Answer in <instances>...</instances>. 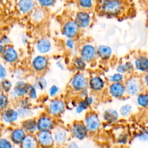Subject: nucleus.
<instances>
[{
	"instance_id": "58836bf2",
	"label": "nucleus",
	"mask_w": 148,
	"mask_h": 148,
	"mask_svg": "<svg viewBox=\"0 0 148 148\" xmlns=\"http://www.w3.org/2000/svg\"><path fill=\"white\" fill-rule=\"evenodd\" d=\"M132 111V106L129 105V104H126V105L122 106L119 109V115H121L122 117H128L131 114Z\"/></svg>"
},
{
	"instance_id": "473e14b6",
	"label": "nucleus",
	"mask_w": 148,
	"mask_h": 148,
	"mask_svg": "<svg viewBox=\"0 0 148 148\" xmlns=\"http://www.w3.org/2000/svg\"><path fill=\"white\" fill-rule=\"evenodd\" d=\"M17 111L18 112L19 118L21 119H25L27 118H31L34 116V111L31 108H26L18 107L17 108Z\"/></svg>"
},
{
	"instance_id": "f8f14e48",
	"label": "nucleus",
	"mask_w": 148,
	"mask_h": 148,
	"mask_svg": "<svg viewBox=\"0 0 148 148\" xmlns=\"http://www.w3.org/2000/svg\"><path fill=\"white\" fill-rule=\"evenodd\" d=\"M124 84L126 92L128 95L134 96V95H138L141 91V82H140V79L135 77H131L128 78Z\"/></svg>"
},
{
	"instance_id": "c85d7f7f",
	"label": "nucleus",
	"mask_w": 148,
	"mask_h": 148,
	"mask_svg": "<svg viewBox=\"0 0 148 148\" xmlns=\"http://www.w3.org/2000/svg\"><path fill=\"white\" fill-rule=\"evenodd\" d=\"M72 66L77 72H83L87 66V62L80 56H75L72 60Z\"/></svg>"
},
{
	"instance_id": "ea45409f",
	"label": "nucleus",
	"mask_w": 148,
	"mask_h": 148,
	"mask_svg": "<svg viewBox=\"0 0 148 148\" xmlns=\"http://www.w3.org/2000/svg\"><path fill=\"white\" fill-rule=\"evenodd\" d=\"M18 107L26 108H31L32 103L31 100L29 99L27 96L18 99Z\"/></svg>"
},
{
	"instance_id": "6ab92c4d",
	"label": "nucleus",
	"mask_w": 148,
	"mask_h": 148,
	"mask_svg": "<svg viewBox=\"0 0 148 148\" xmlns=\"http://www.w3.org/2000/svg\"><path fill=\"white\" fill-rule=\"evenodd\" d=\"M36 1L35 0H18L17 9L23 14H28L36 7Z\"/></svg>"
},
{
	"instance_id": "13d9d810",
	"label": "nucleus",
	"mask_w": 148,
	"mask_h": 148,
	"mask_svg": "<svg viewBox=\"0 0 148 148\" xmlns=\"http://www.w3.org/2000/svg\"><path fill=\"white\" fill-rule=\"evenodd\" d=\"M1 0H0V2H1Z\"/></svg>"
},
{
	"instance_id": "c756f323",
	"label": "nucleus",
	"mask_w": 148,
	"mask_h": 148,
	"mask_svg": "<svg viewBox=\"0 0 148 148\" xmlns=\"http://www.w3.org/2000/svg\"><path fill=\"white\" fill-rule=\"evenodd\" d=\"M38 91H44L48 86V82L46 78L43 76H38L36 78L33 84Z\"/></svg>"
},
{
	"instance_id": "864d4df0",
	"label": "nucleus",
	"mask_w": 148,
	"mask_h": 148,
	"mask_svg": "<svg viewBox=\"0 0 148 148\" xmlns=\"http://www.w3.org/2000/svg\"><path fill=\"white\" fill-rule=\"evenodd\" d=\"M21 40L22 42H23V43L24 45H26L27 44V43L28 42V39H27V37L26 36H22V38H21Z\"/></svg>"
},
{
	"instance_id": "cd10ccee",
	"label": "nucleus",
	"mask_w": 148,
	"mask_h": 148,
	"mask_svg": "<svg viewBox=\"0 0 148 148\" xmlns=\"http://www.w3.org/2000/svg\"><path fill=\"white\" fill-rule=\"evenodd\" d=\"M134 67L140 72L148 71V58L145 56H139L134 61Z\"/></svg>"
},
{
	"instance_id": "e433bc0d",
	"label": "nucleus",
	"mask_w": 148,
	"mask_h": 148,
	"mask_svg": "<svg viewBox=\"0 0 148 148\" xmlns=\"http://www.w3.org/2000/svg\"><path fill=\"white\" fill-rule=\"evenodd\" d=\"M137 101L140 106L147 108L148 107V95L144 93L139 94L137 96Z\"/></svg>"
},
{
	"instance_id": "79ce46f5",
	"label": "nucleus",
	"mask_w": 148,
	"mask_h": 148,
	"mask_svg": "<svg viewBox=\"0 0 148 148\" xmlns=\"http://www.w3.org/2000/svg\"><path fill=\"white\" fill-rule=\"evenodd\" d=\"M128 134L126 132H121L116 137V142L119 144H127L128 142Z\"/></svg>"
},
{
	"instance_id": "2f4dec72",
	"label": "nucleus",
	"mask_w": 148,
	"mask_h": 148,
	"mask_svg": "<svg viewBox=\"0 0 148 148\" xmlns=\"http://www.w3.org/2000/svg\"><path fill=\"white\" fill-rule=\"evenodd\" d=\"M133 69H134L133 64L130 62H127L126 63L119 64L116 68V72L122 74V75H125L127 72H130L132 70H133Z\"/></svg>"
},
{
	"instance_id": "a19ab883",
	"label": "nucleus",
	"mask_w": 148,
	"mask_h": 148,
	"mask_svg": "<svg viewBox=\"0 0 148 148\" xmlns=\"http://www.w3.org/2000/svg\"><path fill=\"white\" fill-rule=\"evenodd\" d=\"M27 97L31 101H35L38 98V90L33 85V84H30L28 91L27 93Z\"/></svg>"
},
{
	"instance_id": "aec40b11",
	"label": "nucleus",
	"mask_w": 148,
	"mask_h": 148,
	"mask_svg": "<svg viewBox=\"0 0 148 148\" xmlns=\"http://www.w3.org/2000/svg\"><path fill=\"white\" fill-rule=\"evenodd\" d=\"M36 49L40 54H47L52 49L51 42L47 38H41L36 42Z\"/></svg>"
},
{
	"instance_id": "4d7b16f0",
	"label": "nucleus",
	"mask_w": 148,
	"mask_h": 148,
	"mask_svg": "<svg viewBox=\"0 0 148 148\" xmlns=\"http://www.w3.org/2000/svg\"><path fill=\"white\" fill-rule=\"evenodd\" d=\"M1 90H0V93H1Z\"/></svg>"
},
{
	"instance_id": "ddd939ff",
	"label": "nucleus",
	"mask_w": 148,
	"mask_h": 148,
	"mask_svg": "<svg viewBox=\"0 0 148 148\" xmlns=\"http://www.w3.org/2000/svg\"><path fill=\"white\" fill-rule=\"evenodd\" d=\"M80 56L88 63L95 61L97 58V49L92 43H85L80 49Z\"/></svg>"
},
{
	"instance_id": "b1692460",
	"label": "nucleus",
	"mask_w": 148,
	"mask_h": 148,
	"mask_svg": "<svg viewBox=\"0 0 148 148\" xmlns=\"http://www.w3.org/2000/svg\"><path fill=\"white\" fill-rule=\"evenodd\" d=\"M46 9L43 7H36L34 10L30 13V19L33 23L39 24L43 22L46 17Z\"/></svg>"
},
{
	"instance_id": "de8ad7c7",
	"label": "nucleus",
	"mask_w": 148,
	"mask_h": 148,
	"mask_svg": "<svg viewBox=\"0 0 148 148\" xmlns=\"http://www.w3.org/2000/svg\"><path fill=\"white\" fill-rule=\"evenodd\" d=\"M11 43V40L10 38L6 35H2L0 36V44H2L4 46H7Z\"/></svg>"
},
{
	"instance_id": "09e8293b",
	"label": "nucleus",
	"mask_w": 148,
	"mask_h": 148,
	"mask_svg": "<svg viewBox=\"0 0 148 148\" xmlns=\"http://www.w3.org/2000/svg\"><path fill=\"white\" fill-rule=\"evenodd\" d=\"M137 137L140 140V141H147L148 140V132L145 131L140 133V134L137 135Z\"/></svg>"
},
{
	"instance_id": "9d476101",
	"label": "nucleus",
	"mask_w": 148,
	"mask_h": 148,
	"mask_svg": "<svg viewBox=\"0 0 148 148\" xmlns=\"http://www.w3.org/2000/svg\"><path fill=\"white\" fill-rule=\"evenodd\" d=\"M35 135L37 139L38 147H51L54 146L52 131H38Z\"/></svg>"
},
{
	"instance_id": "4468645a",
	"label": "nucleus",
	"mask_w": 148,
	"mask_h": 148,
	"mask_svg": "<svg viewBox=\"0 0 148 148\" xmlns=\"http://www.w3.org/2000/svg\"><path fill=\"white\" fill-rule=\"evenodd\" d=\"M1 56L4 62L10 64H14L19 59L18 52L10 44L4 46V49L3 50Z\"/></svg>"
},
{
	"instance_id": "8fccbe9b",
	"label": "nucleus",
	"mask_w": 148,
	"mask_h": 148,
	"mask_svg": "<svg viewBox=\"0 0 148 148\" xmlns=\"http://www.w3.org/2000/svg\"><path fill=\"white\" fill-rule=\"evenodd\" d=\"M79 95V96H80L81 99H82V98H86L88 95H90V90L89 88H85V89L82 90V91H80L79 92H78Z\"/></svg>"
},
{
	"instance_id": "20e7f679",
	"label": "nucleus",
	"mask_w": 148,
	"mask_h": 148,
	"mask_svg": "<svg viewBox=\"0 0 148 148\" xmlns=\"http://www.w3.org/2000/svg\"><path fill=\"white\" fill-rule=\"evenodd\" d=\"M69 86L74 92H79L82 90L88 88V78L82 72H77L72 76Z\"/></svg>"
},
{
	"instance_id": "f03ea898",
	"label": "nucleus",
	"mask_w": 148,
	"mask_h": 148,
	"mask_svg": "<svg viewBox=\"0 0 148 148\" xmlns=\"http://www.w3.org/2000/svg\"><path fill=\"white\" fill-rule=\"evenodd\" d=\"M66 103L64 101L59 98H53L49 101L46 106V113L53 118H58L64 114Z\"/></svg>"
},
{
	"instance_id": "7ed1b4c3",
	"label": "nucleus",
	"mask_w": 148,
	"mask_h": 148,
	"mask_svg": "<svg viewBox=\"0 0 148 148\" xmlns=\"http://www.w3.org/2000/svg\"><path fill=\"white\" fill-rule=\"evenodd\" d=\"M83 121L89 133L91 134H95L100 131L102 125L99 116L94 111H89L87 113Z\"/></svg>"
},
{
	"instance_id": "4c0bfd02",
	"label": "nucleus",
	"mask_w": 148,
	"mask_h": 148,
	"mask_svg": "<svg viewBox=\"0 0 148 148\" xmlns=\"http://www.w3.org/2000/svg\"><path fill=\"white\" fill-rule=\"evenodd\" d=\"M108 80L111 83L112 82H123L124 80V76L122 74L116 72V73L109 75L108 77Z\"/></svg>"
},
{
	"instance_id": "f3484780",
	"label": "nucleus",
	"mask_w": 148,
	"mask_h": 148,
	"mask_svg": "<svg viewBox=\"0 0 148 148\" xmlns=\"http://www.w3.org/2000/svg\"><path fill=\"white\" fill-rule=\"evenodd\" d=\"M1 119L4 124H12L15 123L20 118H19L17 109L8 107L1 111Z\"/></svg>"
},
{
	"instance_id": "37998d69",
	"label": "nucleus",
	"mask_w": 148,
	"mask_h": 148,
	"mask_svg": "<svg viewBox=\"0 0 148 148\" xmlns=\"http://www.w3.org/2000/svg\"><path fill=\"white\" fill-rule=\"evenodd\" d=\"M60 89H59V87L56 85H53L50 87V88L49 89V95L50 98H55L58 95Z\"/></svg>"
},
{
	"instance_id": "393cba45",
	"label": "nucleus",
	"mask_w": 148,
	"mask_h": 148,
	"mask_svg": "<svg viewBox=\"0 0 148 148\" xmlns=\"http://www.w3.org/2000/svg\"><path fill=\"white\" fill-rule=\"evenodd\" d=\"M119 113L113 108H108L103 114V120L108 124H115L119 119Z\"/></svg>"
},
{
	"instance_id": "dca6fc26",
	"label": "nucleus",
	"mask_w": 148,
	"mask_h": 148,
	"mask_svg": "<svg viewBox=\"0 0 148 148\" xmlns=\"http://www.w3.org/2000/svg\"><path fill=\"white\" fill-rule=\"evenodd\" d=\"M106 82L101 77L94 75L88 78V88L92 92H100L104 90Z\"/></svg>"
},
{
	"instance_id": "bb28decb",
	"label": "nucleus",
	"mask_w": 148,
	"mask_h": 148,
	"mask_svg": "<svg viewBox=\"0 0 148 148\" xmlns=\"http://www.w3.org/2000/svg\"><path fill=\"white\" fill-rule=\"evenodd\" d=\"M20 146L23 148H36L38 147L36 135L32 134H26Z\"/></svg>"
},
{
	"instance_id": "0eeeda50",
	"label": "nucleus",
	"mask_w": 148,
	"mask_h": 148,
	"mask_svg": "<svg viewBox=\"0 0 148 148\" xmlns=\"http://www.w3.org/2000/svg\"><path fill=\"white\" fill-rule=\"evenodd\" d=\"M70 134L76 140H83L88 137L89 132L83 121H75L71 126Z\"/></svg>"
},
{
	"instance_id": "c03bdc74",
	"label": "nucleus",
	"mask_w": 148,
	"mask_h": 148,
	"mask_svg": "<svg viewBox=\"0 0 148 148\" xmlns=\"http://www.w3.org/2000/svg\"><path fill=\"white\" fill-rule=\"evenodd\" d=\"M13 144L10 140L7 138H0V148H12Z\"/></svg>"
},
{
	"instance_id": "9b49d317",
	"label": "nucleus",
	"mask_w": 148,
	"mask_h": 148,
	"mask_svg": "<svg viewBox=\"0 0 148 148\" xmlns=\"http://www.w3.org/2000/svg\"><path fill=\"white\" fill-rule=\"evenodd\" d=\"M49 59L46 56L39 54L36 56L31 62V67L33 71L38 73H43L49 68Z\"/></svg>"
},
{
	"instance_id": "a18cd8bd",
	"label": "nucleus",
	"mask_w": 148,
	"mask_h": 148,
	"mask_svg": "<svg viewBox=\"0 0 148 148\" xmlns=\"http://www.w3.org/2000/svg\"><path fill=\"white\" fill-rule=\"evenodd\" d=\"M65 44L67 49H69L70 51H72L75 48V38H66L65 40Z\"/></svg>"
},
{
	"instance_id": "6e6552de",
	"label": "nucleus",
	"mask_w": 148,
	"mask_h": 148,
	"mask_svg": "<svg viewBox=\"0 0 148 148\" xmlns=\"http://www.w3.org/2000/svg\"><path fill=\"white\" fill-rule=\"evenodd\" d=\"M36 119L38 131H52L56 126L54 118L47 113L40 114Z\"/></svg>"
},
{
	"instance_id": "f257e3e1",
	"label": "nucleus",
	"mask_w": 148,
	"mask_h": 148,
	"mask_svg": "<svg viewBox=\"0 0 148 148\" xmlns=\"http://www.w3.org/2000/svg\"><path fill=\"white\" fill-rule=\"evenodd\" d=\"M98 12L108 17H119L125 10L124 0H95Z\"/></svg>"
},
{
	"instance_id": "603ef678",
	"label": "nucleus",
	"mask_w": 148,
	"mask_h": 148,
	"mask_svg": "<svg viewBox=\"0 0 148 148\" xmlns=\"http://www.w3.org/2000/svg\"><path fill=\"white\" fill-rule=\"evenodd\" d=\"M56 66H57L58 67L61 69V70H64L65 69V66L62 61H60V60L57 61V62H56Z\"/></svg>"
},
{
	"instance_id": "a211bd4d",
	"label": "nucleus",
	"mask_w": 148,
	"mask_h": 148,
	"mask_svg": "<svg viewBox=\"0 0 148 148\" xmlns=\"http://www.w3.org/2000/svg\"><path fill=\"white\" fill-rule=\"evenodd\" d=\"M108 93L114 98H121L125 95L126 90L123 82H112L108 87Z\"/></svg>"
},
{
	"instance_id": "1a4fd4ad",
	"label": "nucleus",
	"mask_w": 148,
	"mask_h": 148,
	"mask_svg": "<svg viewBox=\"0 0 148 148\" xmlns=\"http://www.w3.org/2000/svg\"><path fill=\"white\" fill-rule=\"evenodd\" d=\"M80 28L77 25L75 20H68L63 24L62 27V33L66 38H76L80 33Z\"/></svg>"
},
{
	"instance_id": "f704fd0d",
	"label": "nucleus",
	"mask_w": 148,
	"mask_h": 148,
	"mask_svg": "<svg viewBox=\"0 0 148 148\" xmlns=\"http://www.w3.org/2000/svg\"><path fill=\"white\" fill-rule=\"evenodd\" d=\"M10 105V98L7 94L1 92L0 93V111L8 108Z\"/></svg>"
},
{
	"instance_id": "2eb2a0df",
	"label": "nucleus",
	"mask_w": 148,
	"mask_h": 148,
	"mask_svg": "<svg viewBox=\"0 0 148 148\" xmlns=\"http://www.w3.org/2000/svg\"><path fill=\"white\" fill-rule=\"evenodd\" d=\"M75 20L80 30H85L91 25L92 17L88 11L81 10L77 12Z\"/></svg>"
},
{
	"instance_id": "6e6d98bb",
	"label": "nucleus",
	"mask_w": 148,
	"mask_h": 148,
	"mask_svg": "<svg viewBox=\"0 0 148 148\" xmlns=\"http://www.w3.org/2000/svg\"><path fill=\"white\" fill-rule=\"evenodd\" d=\"M4 46H4V45L0 44V56H1V53H2L3 50H4Z\"/></svg>"
},
{
	"instance_id": "72a5a7b5",
	"label": "nucleus",
	"mask_w": 148,
	"mask_h": 148,
	"mask_svg": "<svg viewBox=\"0 0 148 148\" xmlns=\"http://www.w3.org/2000/svg\"><path fill=\"white\" fill-rule=\"evenodd\" d=\"M12 82L10 79L5 78V79L0 80V90L4 93L9 94L12 89Z\"/></svg>"
},
{
	"instance_id": "5701e85b",
	"label": "nucleus",
	"mask_w": 148,
	"mask_h": 148,
	"mask_svg": "<svg viewBox=\"0 0 148 148\" xmlns=\"http://www.w3.org/2000/svg\"><path fill=\"white\" fill-rule=\"evenodd\" d=\"M26 135V132L22 127H17L12 130L10 134V140L13 145H20L23 139Z\"/></svg>"
},
{
	"instance_id": "4be33fe9",
	"label": "nucleus",
	"mask_w": 148,
	"mask_h": 148,
	"mask_svg": "<svg viewBox=\"0 0 148 148\" xmlns=\"http://www.w3.org/2000/svg\"><path fill=\"white\" fill-rule=\"evenodd\" d=\"M95 103V99L92 95H88L86 98L81 99L75 106V111L77 114H80L84 111H87L90 106L93 105Z\"/></svg>"
},
{
	"instance_id": "423d86ee",
	"label": "nucleus",
	"mask_w": 148,
	"mask_h": 148,
	"mask_svg": "<svg viewBox=\"0 0 148 148\" xmlns=\"http://www.w3.org/2000/svg\"><path fill=\"white\" fill-rule=\"evenodd\" d=\"M30 84L23 79H18L13 85L12 90L10 92V98L18 100L23 97L27 96Z\"/></svg>"
},
{
	"instance_id": "412c9836",
	"label": "nucleus",
	"mask_w": 148,
	"mask_h": 148,
	"mask_svg": "<svg viewBox=\"0 0 148 148\" xmlns=\"http://www.w3.org/2000/svg\"><path fill=\"white\" fill-rule=\"evenodd\" d=\"M21 127L25 132L26 134H35L38 131L37 126V119L33 118V117L23 119L21 122Z\"/></svg>"
},
{
	"instance_id": "c9c22d12",
	"label": "nucleus",
	"mask_w": 148,
	"mask_h": 148,
	"mask_svg": "<svg viewBox=\"0 0 148 148\" xmlns=\"http://www.w3.org/2000/svg\"><path fill=\"white\" fill-rule=\"evenodd\" d=\"M56 0H36L38 5L44 9H48L55 5Z\"/></svg>"
},
{
	"instance_id": "7c9ffc66",
	"label": "nucleus",
	"mask_w": 148,
	"mask_h": 148,
	"mask_svg": "<svg viewBox=\"0 0 148 148\" xmlns=\"http://www.w3.org/2000/svg\"><path fill=\"white\" fill-rule=\"evenodd\" d=\"M77 4L81 10L89 11L95 5V0H77Z\"/></svg>"
},
{
	"instance_id": "49530a36",
	"label": "nucleus",
	"mask_w": 148,
	"mask_h": 148,
	"mask_svg": "<svg viewBox=\"0 0 148 148\" xmlns=\"http://www.w3.org/2000/svg\"><path fill=\"white\" fill-rule=\"evenodd\" d=\"M7 71L5 66H4L2 63L0 62V80L7 78Z\"/></svg>"
},
{
	"instance_id": "5fc2aeb1",
	"label": "nucleus",
	"mask_w": 148,
	"mask_h": 148,
	"mask_svg": "<svg viewBox=\"0 0 148 148\" xmlns=\"http://www.w3.org/2000/svg\"><path fill=\"white\" fill-rule=\"evenodd\" d=\"M144 80H145V85L148 87V74H147V75H145Z\"/></svg>"
},
{
	"instance_id": "a878e982",
	"label": "nucleus",
	"mask_w": 148,
	"mask_h": 148,
	"mask_svg": "<svg viewBox=\"0 0 148 148\" xmlns=\"http://www.w3.org/2000/svg\"><path fill=\"white\" fill-rule=\"evenodd\" d=\"M97 49V57L101 60H109L113 54L112 49L107 45H100Z\"/></svg>"
},
{
	"instance_id": "39448f33",
	"label": "nucleus",
	"mask_w": 148,
	"mask_h": 148,
	"mask_svg": "<svg viewBox=\"0 0 148 148\" xmlns=\"http://www.w3.org/2000/svg\"><path fill=\"white\" fill-rule=\"evenodd\" d=\"M54 144L57 146L66 145L71 136L70 131L62 126H56L52 130Z\"/></svg>"
},
{
	"instance_id": "3c124183",
	"label": "nucleus",
	"mask_w": 148,
	"mask_h": 148,
	"mask_svg": "<svg viewBox=\"0 0 148 148\" xmlns=\"http://www.w3.org/2000/svg\"><path fill=\"white\" fill-rule=\"evenodd\" d=\"M66 145L70 148H78L79 147L77 142H68Z\"/></svg>"
}]
</instances>
